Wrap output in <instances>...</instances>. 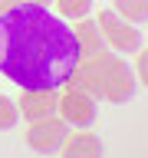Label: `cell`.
Segmentation results:
<instances>
[{
	"mask_svg": "<svg viewBox=\"0 0 148 158\" xmlns=\"http://www.w3.org/2000/svg\"><path fill=\"white\" fill-rule=\"evenodd\" d=\"M79 66V43L66 20L39 0L0 10V73L20 89H59Z\"/></svg>",
	"mask_w": 148,
	"mask_h": 158,
	"instance_id": "6da1fadb",
	"label": "cell"
},
{
	"mask_svg": "<svg viewBox=\"0 0 148 158\" xmlns=\"http://www.w3.org/2000/svg\"><path fill=\"white\" fill-rule=\"evenodd\" d=\"M96 23L102 30V36H105V46H112L115 53H138L142 49V30L132 27L125 17H118L112 7L102 10Z\"/></svg>",
	"mask_w": 148,
	"mask_h": 158,
	"instance_id": "7a4b0ae2",
	"label": "cell"
},
{
	"mask_svg": "<svg viewBox=\"0 0 148 158\" xmlns=\"http://www.w3.org/2000/svg\"><path fill=\"white\" fill-rule=\"evenodd\" d=\"M66 128L69 125L63 118H56V115L36 118V122H30V128H27V145L33 148V152H39V155H53V152H59L63 142L69 138Z\"/></svg>",
	"mask_w": 148,
	"mask_h": 158,
	"instance_id": "3957f363",
	"label": "cell"
},
{
	"mask_svg": "<svg viewBox=\"0 0 148 158\" xmlns=\"http://www.w3.org/2000/svg\"><path fill=\"white\" fill-rule=\"evenodd\" d=\"M59 118L66 125H76V128H89L96 122V99L82 92V89H69L66 96H59V106H56Z\"/></svg>",
	"mask_w": 148,
	"mask_h": 158,
	"instance_id": "277c9868",
	"label": "cell"
},
{
	"mask_svg": "<svg viewBox=\"0 0 148 158\" xmlns=\"http://www.w3.org/2000/svg\"><path fill=\"white\" fill-rule=\"evenodd\" d=\"M56 106H59L56 89H23V96H20V102H17L20 115L30 118V122L56 115Z\"/></svg>",
	"mask_w": 148,
	"mask_h": 158,
	"instance_id": "5b68a950",
	"label": "cell"
},
{
	"mask_svg": "<svg viewBox=\"0 0 148 158\" xmlns=\"http://www.w3.org/2000/svg\"><path fill=\"white\" fill-rule=\"evenodd\" d=\"M72 33H76V43H79V59H96L102 53H109L105 36H102V30H99L96 20H86V17L76 20Z\"/></svg>",
	"mask_w": 148,
	"mask_h": 158,
	"instance_id": "8992f818",
	"label": "cell"
},
{
	"mask_svg": "<svg viewBox=\"0 0 148 158\" xmlns=\"http://www.w3.org/2000/svg\"><path fill=\"white\" fill-rule=\"evenodd\" d=\"M59 152L66 158H96V155H102V142H99V135H92V132H76L72 138L63 142Z\"/></svg>",
	"mask_w": 148,
	"mask_h": 158,
	"instance_id": "52a82bcc",
	"label": "cell"
},
{
	"mask_svg": "<svg viewBox=\"0 0 148 158\" xmlns=\"http://www.w3.org/2000/svg\"><path fill=\"white\" fill-rule=\"evenodd\" d=\"M112 10L128 23H145L148 20V0H112Z\"/></svg>",
	"mask_w": 148,
	"mask_h": 158,
	"instance_id": "ba28073f",
	"label": "cell"
},
{
	"mask_svg": "<svg viewBox=\"0 0 148 158\" xmlns=\"http://www.w3.org/2000/svg\"><path fill=\"white\" fill-rule=\"evenodd\" d=\"M92 10V0H56V13L63 20H82L89 17Z\"/></svg>",
	"mask_w": 148,
	"mask_h": 158,
	"instance_id": "9c48e42d",
	"label": "cell"
},
{
	"mask_svg": "<svg viewBox=\"0 0 148 158\" xmlns=\"http://www.w3.org/2000/svg\"><path fill=\"white\" fill-rule=\"evenodd\" d=\"M17 118H20L17 102H13L10 96H3V92H0V128H13V125H17Z\"/></svg>",
	"mask_w": 148,
	"mask_h": 158,
	"instance_id": "30bf717a",
	"label": "cell"
},
{
	"mask_svg": "<svg viewBox=\"0 0 148 158\" xmlns=\"http://www.w3.org/2000/svg\"><path fill=\"white\" fill-rule=\"evenodd\" d=\"M135 76H138V79H142V82L148 86V49H142V53H138V63H135Z\"/></svg>",
	"mask_w": 148,
	"mask_h": 158,
	"instance_id": "8fae6325",
	"label": "cell"
},
{
	"mask_svg": "<svg viewBox=\"0 0 148 158\" xmlns=\"http://www.w3.org/2000/svg\"><path fill=\"white\" fill-rule=\"evenodd\" d=\"M3 7H7V0H0V10H3Z\"/></svg>",
	"mask_w": 148,
	"mask_h": 158,
	"instance_id": "7c38bea8",
	"label": "cell"
},
{
	"mask_svg": "<svg viewBox=\"0 0 148 158\" xmlns=\"http://www.w3.org/2000/svg\"><path fill=\"white\" fill-rule=\"evenodd\" d=\"M39 3H46V0H39Z\"/></svg>",
	"mask_w": 148,
	"mask_h": 158,
	"instance_id": "4fadbf2b",
	"label": "cell"
},
{
	"mask_svg": "<svg viewBox=\"0 0 148 158\" xmlns=\"http://www.w3.org/2000/svg\"><path fill=\"white\" fill-rule=\"evenodd\" d=\"M10 3H13V0H10Z\"/></svg>",
	"mask_w": 148,
	"mask_h": 158,
	"instance_id": "5bb4252c",
	"label": "cell"
}]
</instances>
